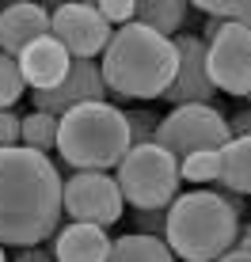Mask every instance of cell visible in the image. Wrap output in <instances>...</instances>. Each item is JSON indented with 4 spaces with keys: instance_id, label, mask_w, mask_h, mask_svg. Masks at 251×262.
I'll return each mask as SVG.
<instances>
[{
    "instance_id": "6da1fadb",
    "label": "cell",
    "mask_w": 251,
    "mask_h": 262,
    "mask_svg": "<svg viewBox=\"0 0 251 262\" xmlns=\"http://www.w3.org/2000/svg\"><path fill=\"white\" fill-rule=\"evenodd\" d=\"M61 175L50 152L12 144L0 148V243L34 247L61 224Z\"/></svg>"
},
{
    "instance_id": "7a4b0ae2",
    "label": "cell",
    "mask_w": 251,
    "mask_h": 262,
    "mask_svg": "<svg viewBox=\"0 0 251 262\" xmlns=\"http://www.w3.org/2000/svg\"><path fill=\"white\" fill-rule=\"evenodd\" d=\"M175 38L130 19L111 31L103 46V84L122 99H164L168 84L175 80Z\"/></svg>"
},
{
    "instance_id": "3957f363",
    "label": "cell",
    "mask_w": 251,
    "mask_h": 262,
    "mask_svg": "<svg viewBox=\"0 0 251 262\" xmlns=\"http://www.w3.org/2000/svg\"><path fill=\"white\" fill-rule=\"evenodd\" d=\"M53 148L73 171H114L122 156L133 148V141L118 106H111L107 99H88V103H76L57 114Z\"/></svg>"
},
{
    "instance_id": "277c9868",
    "label": "cell",
    "mask_w": 251,
    "mask_h": 262,
    "mask_svg": "<svg viewBox=\"0 0 251 262\" xmlns=\"http://www.w3.org/2000/svg\"><path fill=\"white\" fill-rule=\"evenodd\" d=\"M164 243L183 262H213L240 243V213L217 190L175 194L164 221Z\"/></svg>"
},
{
    "instance_id": "5b68a950",
    "label": "cell",
    "mask_w": 251,
    "mask_h": 262,
    "mask_svg": "<svg viewBox=\"0 0 251 262\" xmlns=\"http://www.w3.org/2000/svg\"><path fill=\"white\" fill-rule=\"evenodd\" d=\"M122 186V198L133 205V209H168L179 194V160L168 148H160L156 141L133 144L122 156L118 171H114Z\"/></svg>"
},
{
    "instance_id": "8992f818",
    "label": "cell",
    "mask_w": 251,
    "mask_h": 262,
    "mask_svg": "<svg viewBox=\"0 0 251 262\" xmlns=\"http://www.w3.org/2000/svg\"><path fill=\"white\" fill-rule=\"evenodd\" d=\"M232 137L228 118L217 111L213 103H179L175 111H168L156 125V141L160 148H168L175 160L191 156L202 148H221Z\"/></svg>"
},
{
    "instance_id": "52a82bcc",
    "label": "cell",
    "mask_w": 251,
    "mask_h": 262,
    "mask_svg": "<svg viewBox=\"0 0 251 262\" xmlns=\"http://www.w3.org/2000/svg\"><path fill=\"white\" fill-rule=\"evenodd\" d=\"M205 69L217 92L247 99L251 95V27L225 19L217 38L205 42Z\"/></svg>"
},
{
    "instance_id": "ba28073f",
    "label": "cell",
    "mask_w": 251,
    "mask_h": 262,
    "mask_svg": "<svg viewBox=\"0 0 251 262\" xmlns=\"http://www.w3.org/2000/svg\"><path fill=\"white\" fill-rule=\"evenodd\" d=\"M61 205H65L69 221H88L99 224V228H111V224L122 221V186L114 175L107 171H76L61 183Z\"/></svg>"
},
{
    "instance_id": "9c48e42d",
    "label": "cell",
    "mask_w": 251,
    "mask_h": 262,
    "mask_svg": "<svg viewBox=\"0 0 251 262\" xmlns=\"http://www.w3.org/2000/svg\"><path fill=\"white\" fill-rule=\"evenodd\" d=\"M111 31L114 27L103 19V12L84 0H65L50 12V34L73 57H99L103 46L111 42Z\"/></svg>"
},
{
    "instance_id": "30bf717a",
    "label": "cell",
    "mask_w": 251,
    "mask_h": 262,
    "mask_svg": "<svg viewBox=\"0 0 251 262\" xmlns=\"http://www.w3.org/2000/svg\"><path fill=\"white\" fill-rule=\"evenodd\" d=\"M175 38V53H179V65H175V80L168 84L164 99L172 106L179 103H213V80L210 69H205V42L202 34H172Z\"/></svg>"
},
{
    "instance_id": "8fae6325",
    "label": "cell",
    "mask_w": 251,
    "mask_h": 262,
    "mask_svg": "<svg viewBox=\"0 0 251 262\" xmlns=\"http://www.w3.org/2000/svg\"><path fill=\"white\" fill-rule=\"evenodd\" d=\"M34 106L50 114H61L76 103H88V99H107V84H103V69L95 65V57H73L65 80L53 88H42V92H31Z\"/></svg>"
},
{
    "instance_id": "7c38bea8",
    "label": "cell",
    "mask_w": 251,
    "mask_h": 262,
    "mask_svg": "<svg viewBox=\"0 0 251 262\" xmlns=\"http://www.w3.org/2000/svg\"><path fill=\"white\" fill-rule=\"evenodd\" d=\"M19 72L27 80V88L31 92H42V88H53L65 80L69 65H73V53L61 46L53 34H42V38H34L27 50H19Z\"/></svg>"
},
{
    "instance_id": "4fadbf2b",
    "label": "cell",
    "mask_w": 251,
    "mask_h": 262,
    "mask_svg": "<svg viewBox=\"0 0 251 262\" xmlns=\"http://www.w3.org/2000/svg\"><path fill=\"white\" fill-rule=\"evenodd\" d=\"M50 34V12L38 0H15V4L0 8V50L19 57L34 38Z\"/></svg>"
},
{
    "instance_id": "5bb4252c",
    "label": "cell",
    "mask_w": 251,
    "mask_h": 262,
    "mask_svg": "<svg viewBox=\"0 0 251 262\" xmlns=\"http://www.w3.org/2000/svg\"><path fill=\"white\" fill-rule=\"evenodd\" d=\"M107 255H111L107 228L88 221L61 224L57 239H53V262H107Z\"/></svg>"
},
{
    "instance_id": "9a60e30c",
    "label": "cell",
    "mask_w": 251,
    "mask_h": 262,
    "mask_svg": "<svg viewBox=\"0 0 251 262\" xmlns=\"http://www.w3.org/2000/svg\"><path fill=\"white\" fill-rule=\"evenodd\" d=\"M107 262H179L175 251L164 243V236H149V232H126L111 239V255Z\"/></svg>"
},
{
    "instance_id": "2e32d148",
    "label": "cell",
    "mask_w": 251,
    "mask_h": 262,
    "mask_svg": "<svg viewBox=\"0 0 251 262\" xmlns=\"http://www.w3.org/2000/svg\"><path fill=\"white\" fill-rule=\"evenodd\" d=\"M221 186L236 194H251V133H240V137H228L221 144Z\"/></svg>"
},
{
    "instance_id": "e0dca14e",
    "label": "cell",
    "mask_w": 251,
    "mask_h": 262,
    "mask_svg": "<svg viewBox=\"0 0 251 262\" xmlns=\"http://www.w3.org/2000/svg\"><path fill=\"white\" fill-rule=\"evenodd\" d=\"M133 4H137L133 19L160 31V34H168V38L183 31L186 12H191V0H133Z\"/></svg>"
},
{
    "instance_id": "ac0fdd59",
    "label": "cell",
    "mask_w": 251,
    "mask_h": 262,
    "mask_svg": "<svg viewBox=\"0 0 251 262\" xmlns=\"http://www.w3.org/2000/svg\"><path fill=\"white\" fill-rule=\"evenodd\" d=\"M19 144L38 148V152H50L53 144H57V114L34 106V111L19 122Z\"/></svg>"
},
{
    "instance_id": "d6986e66",
    "label": "cell",
    "mask_w": 251,
    "mask_h": 262,
    "mask_svg": "<svg viewBox=\"0 0 251 262\" xmlns=\"http://www.w3.org/2000/svg\"><path fill=\"white\" fill-rule=\"evenodd\" d=\"M179 175L186 183H217L221 175V148H202L179 160Z\"/></svg>"
},
{
    "instance_id": "ffe728a7",
    "label": "cell",
    "mask_w": 251,
    "mask_h": 262,
    "mask_svg": "<svg viewBox=\"0 0 251 262\" xmlns=\"http://www.w3.org/2000/svg\"><path fill=\"white\" fill-rule=\"evenodd\" d=\"M23 92H27V80L19 72V61L0 50V111H12L23 99Z\"/></svg>"
},
{
    "instance_id": "44dd1931",
    "label": "cell",
    "mask_w": 251,
    "mask_h": 262,
    "mask_svg": "<svg viewBox=\"0 0 251 262\" xmlns=\"http://www.w3.org/2000/svg\"><path fill=\"white\" fill-rule=\"evenodd\" d=\"M122 114H126V125H130V141L133 144H145V141L156 137L160 118L152 111H122Z\"/></svg>"
},
{
    "instance_id": "7402d4cb",
    "label": "cell",
    "mask_w": 251,
    "mask_h": 262,
    "mask_svg": "<svg viewBox=\"0 0 251 262\" xmlns=\"http://www.w3.org/2000/svg\"><path fill=\"white\" fill-rule=\"evenodd\" d=\"M95 8L103 12V19L111 23V27L130 23V19H133V12H137V4H133V0H95Z\"/></svg>"
},
{
    "instance_id": "603a6c76",
    "label": "cell",
    "mask_w": 251,
    "mask_h": 262,
    "mask_svg": "<svg viewBox=\"0 0 251 262\" xmlns=\"http://www.w3.org/2000/svg\"><path fill=\"white\" fill-rule=\"evenodd\" d=\"M198 12L205 15H221V19H236L240 12L247 8V0H191Z\"/></svg>"
},
{
    "instance_id": "cb8c5ba5",
    "label": "cell",
    "mask_w": 251,
    "mask_h": 262,
    "mask_svg": "<svg viewBox=\"0 0 251 262\" xmlns=\"http://www.w3.org/2000/svg\"><path fill=\"white\" fill-rule=\"evenodd\" d=\"M164 221L168 209H137V216H133L137 232H149V236H164Z\"/></svg>"
},
{
    "instance_id": "d4e9b609",
    "label": "cell",
    "mask_w": 251,
    "mask_h": 262,
    "mask_svg": "<svg viewBox=\"0 0 251 262\" xmlns=\"http://www.w3.org/2000/svg\"><path fill=\"white\" fill-rule=\"evenodd\" d=\"M19 114L15 111H0V148H12L19 144Z\"/></svg>"
},
{
    "instance_id": "484cf974",
    "label": "cell",
    "mask_w": 251,
    "mask_h": 262,
    "mask_svg": "<svg viewBox=\"0 0 251 262\" xmlns=\"http://www.w3.org/2000/svg\"><path fill=\"white\" fill-rule=\"evenodd\" d=\"M228 129H232V137H240V133H251V111H236L228 118Z\"/></svg>"
},
{
    "instance_id": "4316f807",
    "label": "cell",
    "mask_w": 251,
    "mask_h": 262,
    "mask_svg": "<svg viewBox=\"0 0 251 262\" xmlns=\"http://www.w3.org/2000/svg\"><path fill=\"white\" fill-rule=\"evenodd\" d=\"M213 262H251V247H244V243H236V247H228L221 258H213Z\"/></svg>"
},
{
    "instance_id": "83f0119b",
    "label": "cell",
    "mask_w": 251,
    "mask_h": 262,
    "mask_svg": "<svg viewBox=\"0 0 251 262\" xmlns=\"http://www.w3.org/2000/svg\"><path fill=\"white\" fill-rule=\"evenodd\" d=\"M225 27V19L221 15H210V19L202 23V42H210V38H217V31Z\"/></svg>"
},
{
    "instance_id": "f1b7e54d",
    "label": "cell",
    "mask_w": 251,
    "mask_h": 262,
    "mask_svg": "<svg viewBox=\"0 0 251 262\" xmlns=\"http://www.w3.org/2000/svg\"><path fill=\"white\" fill-rule=\"evenodd\" d=\"M19 258H23V262H50V255H46V251L38 247V243H34V247H27Z\"/></svg>"
},
{
    "instance_id": "f546056e",
    "label": "cell",
    "mask_w": 251,
    "mask_h": 262,
    "mask_svg": "<svg viewBox=\"0 0 251 262\" xmlns=\"http://www.w3.org/2000/svg\"><path fill=\"white\" fill-rule=\"evenodd\" d=\"M236 19L244 23V27H251V0H247V8H244V12H240V15H236Z\"/></svg>"
},
{
    "instance_id": "4dcf8cb0",
    "label": "cell",
    "mask_w": 251,
    "mask_h": 262,
    "mask_svg": "<svg viewBox=\"0 0 251 262\" xmlns=\"http://www.w3.org/2000/svg\"><path fill=\"white\" fill-rule=\"evenodd\" d=\"M38 4L46 8V12H53V8H61V4H65V0H38Z\"/></svg>"
},
{
    "instance_id": "1f68e13d",
    "label": "cell",
    "mask_w": 251,
    "mask_h": 262,
    "mask_svg": "<svg viewBox=\"0 0 251 262\" xmlns=\"http://www.w3.org/2000/svg\"><path fill=\"white\" fill-rule=\"evenodd\" d=\"M240 243H244V247H251V224H247L244 232H240Z\"/></svg>"
},
{
    "instance_id": "d6a6232c",
    "label": "cell",
    "mask_w": 251,
    "mask_h": 262,
    "mask_svg": "<svg viewBox=\"0 0 251 262\" xmlns=\"http://www.w3.org/2000/svg\"><path fill=\"white\" fill-rule=\"evenodd\" d=\"M0 262H8V258H4V243H0Z\"/></svg>"
},
{
    "instance_id": "836d02e7",
    "label": "cell",
    "mask_w": 251,
    "mask_h": 262,
    "mask_svg": "<svg viewBox=\"0 0 251 262\" xmlns=\"http://www.w3.org/2000/svg\"><path fill=\"white\" fill-rule=\"evenodd\" d=\"M84 4H95V0H84Z\"/></svg>"
},
{
    "instance_id": "e575fe53",
    "label": "cell",
    "mask_w": 251,
    "mask_h": 262,
    "mask_svg": "<svg viewBox=\"0 0 251 262\" xmlns=\"http://www.w3.org/2000/svg\"><path fill=\"white\" fill-rule=\"evenodd\" d=\"M15 262H23V258H15Z\"/></svg>"
}]
</instances>
